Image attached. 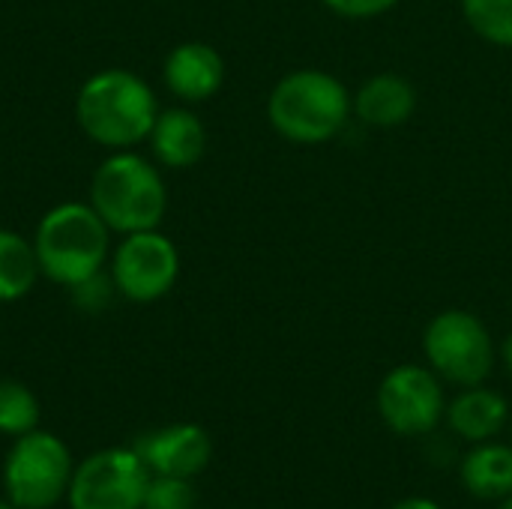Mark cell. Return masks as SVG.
Wrapping results in <instances>:
<instances>
[{"mask_svg": "<svg viewBox=\"0 0 512 509\" xmlns=\"http://www.w3.org/2000/svg\"><path fill=\"white\" fill-rule=\"evenodd\" d=\"M159 111L153 87L132 69H102L75 96L81 132L105 150H132L147 141Z\"/></svg>", "mask_w": 512, "mask_h": 509, "instance_id": "6da1fadb", "label": "cell"}, {"mask_svg": "<svg viewBox=\"0 0 512 509\" xmlns=\"http://www.w3.org/2000/svg\"><path fill=\"white\" fill-rule=\"evenodd\" d=\"M39 273L66 291L111 261V228L90 201H63L51 207L33 231Z\"/></svg>", "mask_w": 512, "mask_h": 509, "instance_id": "7a4b0ae2", "label": "cell"}, {"mask_svg": "<svg viewBox=\"0 0 512 509\" xmlns=\"http://www.w3.org/2000/svg\"><path fill=\"white\" fill-rule=\"evenodd\" d=\"M354 114L351 90L324 69H294L267 96L270 126L291 144H324Z\"/></svg>", "mask_w": 512, "mask_h": 509, "instance_id": "3957f363", "label": "cell"}, {"mask_svg": "<svg viewBox=\"0 0 512 509\" xmlns=\"http://www.w3.org/2000/svg\"><path fill=\"white\" fill-rule=\"evenodd\" d=\"M90 204L111 234L159 228L168 213V186L162 171L135 150H111L90 180Z\"/></svg>", "mask_w": 512, "mask_h": 509, "instance_id": "277c9868", "label": "cell"}, {"mask_svg": "<svg viewBox=\"0 0 512 509\" xmlns=\"http://www.w3.org/2000/svg\"><path fill=\"white\" fill-rule=\"evenodd\" d=\"M75 459L63 438L33 429L6 453L3 462V498L18 509H51L69 495Z\"/></svg>", "mask_w": 512, "mask_h": 509, "instance_id": "5b68a950", "label": "cell"}, {"mask_svg": "<svg viewBox=\"0 0 512 509\" xmlns=\"http://www.w3.org/2000/svg\"><path fill=\"white\" fill-rule=\"evenodd\" d=\"M429 369L456 387H477L495 369V345L489 327L465 309L438 312L423 333Z\"/></svg>", "mask_w": 512, "mask_h": 509, "instance_id": "8992f818", "label": "cell"}, {"mask_svg": "<svg viewBox=\"0 0 512 509\" xmlns=\"http://www.w3.org/2000/svg\"><path fill=\"white\" fill-rule=\"evenodd\" d=\"M150 471L132 447H108L75 465L69 509H141Z\"/></svg>", "mask_w": 512, "mask_h": 509, "instance_id": "52a82bcc", "label": "cell"}, {"mask_svg": "<svg viewBox=\"0 0 512 509\" xmlns=\"http://www.w3.org/2000/svg\"><path fill=\"white\" fill-rule=\"evenodd\" d=\"M108 273L120 297L132 303H156L177 285L180 252L174 240L159 228L123 234V240L111 252Z\"/></svg>", "mask_w": 512, "mask_h": 509, "instance_id": "ba28073f", "label": "cell"}, {"mask_svg": "<svg viewBox=\"0 0 512 509\" xmlns=\"http://www.w3.org/2000/svg\"><path fill=\"white\" fill-rule=\"evenodd\" d=\"M378 414L384 426L402 438H423L438 429L447 414L441 378L429 366L402 363L378 384Z\"/></svg>", "mask_w": 512, "mask_h": 509, "instance_id": "9c48e42d", "label": "cell"}, {"mask_svg": "<svg viewBox=\"0 0 512 509\" xmlns=\"http://www.w3.org/2000/svg\"><path fill=\"white\" fill-rule=\"evenodd\" d=\"M132 450L141 456L153 477H180L195 480L207 471L213 459V438L195 423H174L156 432L141 435Z\"/></svg>", "mask_w": 512, "mask_h": 509, "instance_id": "30bf717a", "label": "cell"}, {"mask_svg": "<svg viewBox=\"0 0 512 509\" xmlns=\"http://www.w3.org/2000/svg\"><path fill=\"white\" fill-rule=\"evenodd\" d=\"M162 78L177 99L189 105L207 102L225 84V60L207 42H180L168 51L162 63Z\"/></svg>", "mask_w": 512, "mask_h": 509, "instance_id": "8fae6325", "label": "cell"}, {"mask_svg": "<svg viewBox=\"0 0 512 509\" xmlns=\"http://www.w3.org/2000/svg\"><path fill=\"white\" fill-rule=\"evenodd\" d=\"M150 150L162 168H192L201 162L207 150V129L201 117L189 108H165L159 111L150 129Z\"/></svg>", "mask_w": 512, "mask_h": 509, "instance_id": "7c38bea8", "label": "cell"}, {"mask_svg": "<svg viewBox=\"0 0 512 509\" xmlns=\"http://www.w3.org/2000/svg\"><path fill=\"white\" fill-rule=\"evenodd\" d=\"M417 111V90L405 75L378 72L354 93V114L372 129H396Z\"/></svg>", "mask_w": 512, "mask_h": 509, "instance_id": "4fadbf2b", "label": "cell"}, {"mask_svg": "<svg viewBox=\"0 0 512 509\" xmlns=\"http://www.w3.org/2000/svg\"><path fill=\"white\" fill-rule=\"evenodd\" d=\"M447 426L456 438L468 444L492 441L510 420V405L498 390H489L483 384L462 387V393L447 405Z\"/></svg>", "mask_w": 512, "mask_h": 509, "instance_id": "5bb4252c", "label": "cell"}, {"mask_svg": "<svg viewBox=\"0 0 512 509\" xmlns=\"http://www.w3.org/2000/svg\"><path fill=\"white\" fill-rule=\"evenodd\" d=\"M462 486L477 501H501L512 492V447L483 441L465 453L459 465Z\"/></svg>", "mask_w": 512, "mask_h": 509, "instance_id": "9a60e30c", "label": "cell"}, {"mask_svg": "<svg viewBox=\"0 0 512 509\" xmlns=\"http://www.w3.org/2000/svg\"><path fill=\"white\" fill-rule=\"evenodd\" d=\"M39 261L33 252V240L18 231L0 228V303H15L27 297L39 279Z\"/></svg>", "mask_w": 512, "mask_h": 509, "instance_id": "2e32d148", "label": "cell"}, {"mask_svg": "<svg viewBox=\"0 0 512 509\" xmlns=\"http://www.w3.org/2000/svg\"><path fill=\"white\" fill-rule=\"evenodd\" d=\"M42 405L36 393L21 381H0V435L21 438L33 429H39Z\"/></svg>", "mask_w": 512, "mask_h": 509, "instance_id": "e0dca14e", "label": "cell"}, {"mask_svg": "<svg viewBox=\"0 0 512 509\" xmlns=\"http://www.w3.org/2000/svg\"><path fill=\"white\" fill-rule=\"evenodd\" d=\"M471 30L501 48H512V0H462Z\"/></svg>", "mask_w": 512, "mask_h": 509, "instance_id": "ac0fdd59", "label": "cell"}, {"mask_svg": "<svg viewBox=\"0 0 512 509\" xmlns=\"http://www.w3.org/2000/svg\"><path fill=\"white\" fill-rule=\"evenodd\" d=\"M141 509H198V492H195L192 480L150 477Z\"/></svg>", "mask_w": 512, "mask_h": 509, "instance_id": "d6986e66", "label": "cell"}, {"mask_svg": "<svg viewBox=\"0 0 512 509\" xmlns=\"http://www.w3.org/2000/svg\"><path fill=\"white\" fill-rule=\"evenodd\" d=\"M69 294H72V303H75L81 312L99 315V312H105V309L111 306V300H114V294H117V285H114V279H111L108 270H99V273L87 276L84 282L72 285Z\"/></svg>", "mask_w": 512, "mask_h": 509, "instance_id": "ffe728a7", "label": "cell"}, {"mask_svg": "<svg viewBox=\"0 0 512 509\" xmlns=\"http://www.w3.org/2000/svg\"><path fill=\"white\" fill-rule=\"evenodd\" d=\"M330 12L342 15V18H378L384 12H390L399 0H321Z\"/></svg>", "mask_w": 512, "mask_h": 509, "instance_id": "44dd1931", "label": "cell"}, {"mask_svg": "<svg viewBox=\"0 0 512 509\" xmlns=\"http://www.w3.org/2000/svg\"><path fill=\"white\" fill-rule=\"evenodd\" d=\"M390 509H444L441 504H435L432 498H405L399 504H393Z\"/></svg>", "mask_w": 512, "mask_h": 509, "instance_id": "7402d4cb", "label": "cell"}, {"mask_svg": "<svg viewBox=\"0 0 512 509\" xmlns=\"http://www.w3.org/2000/svg\"><path fill=\"white\" fill-rule=\"evenodd\" d=\"M501 354H504V363H507V369H510L512 375V333L504 339V351Z\"/></svg>", "mask_w": 512, "mask_h": 509, "instance_id": "603a6c76", "label": "cell"}, {"mask_svg": "<svg viewBox=\"0 0 512 509\" xmlns=\"http://www.w3.org/2000/svg\"><path fill=\"white\" fill-rule=\"evenodd\" d=\"M498 509H512V492L507 495V498H501V507Z\"/></svg>", "mask_w": 512, "mask_h": 509, "instance_id": "cb8c5ba5", "label": "cell"}, {"mask_svg": "<svg viewBox=\"0 0 512 509\" xmlns=\"http://www.w3.org/2000/svg\"><path fill=\"white\" fill-rule=\"evenodd\" d=\"M0 509H18V507H15V504H12L9 498H0Z\"/></svg>", "mask_w": 512, "mask_h": 509, "instance_id": "d4e9b609", "label": "cell"}]
</instances>
